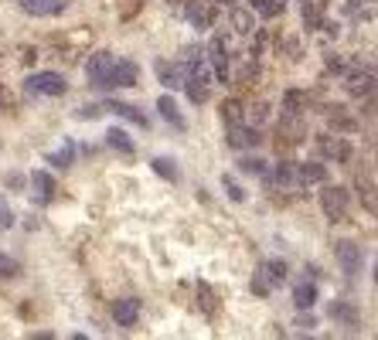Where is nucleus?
Masks as SVG:
<instances>
[{
    "label": "nucleus",
    "mask_w": 378,
    "mask_h": 340,
    "mask_svg": "<svg viewBox=\"0 0 378 340\" xmlns=\"http://www.w3.org/2000/svg\"><path fill=\"white\" fill-rule=\"evenodd\" d=\"M140 309L143 307H140V299H137V296H123V299H116V303H112V320L130 330V326H137V320H140Z\"/></svg>",
    "instance_id": "5"
},
{
    "label": "nucleus",
    "mask_w": 378,
    "mask_h": 340,
    "mask_svg": "<svg viewBox=\"0 0 378 340\" xmlns=\"http://www.w3.org/2000/svg\"><path fill=\"white\" fill-rule=\"evenodd\" d=\"M157 109H160V116H164L167 123H174L177 129H188V119L181 116V109H177V102H174L171 95H160V99H157Z\"/></svg>",
    "instance_id": "12"
},
{
    "label": "nucleus",
    "mask_w": 378,
    "mask_h": 340,
    "mask_svg": "<svg viewBox=\"0 0 378 340\" xmlns=\"http://www.w3.org/2000/svg\"><path fill=\"white\" fill-rule=\"evenodd\" d=\"M317 143H320V150H324L327 156H334V160H347V156H351V150H347V143H345V139L320 137Z\"/></svg>",
    "instance_id": "17"
},
{
    "label": "nucleus",
    "mask_w": 378,
    "mask_h": 340,
    "mask_svg": "<svg viewBox=\"0 0 378 340\" xmlns=\"http://www.w3.org/2000/svg\"><path fill=\"white\" fill-rule=\"evenodd\" d=\"M334 259H337V265H341L345 276H358V272H362V262H364L362 245H355V242H347V238L334 245Z\"/></svg>",
    "instance_id": "2"
},
{
    "label": "nucleus",
    "mask_w": 378,
    "mask_h": 340,
    "mask_svg": "<svg viewBox=\"0 0 378 340\" xmlns=\"http://www.w3.org/2000/svg\"><path fill=\"white\" fill-rule=\"evenodd\" d=\"M355 95H364V92H372L375 89V72H368V75H355L351 78V85H347Z\"/></svg>",
    "instance_id": "22"
},
{
    "label": "nucleus",
    "mask_w": 378,
    "mask_h": 340,
    "mask_svg": "<svg viewBox=\"0 0 378 340\" xmlns=\"http://www.w3.org/2000/svg\"><path fill=\"white\" fill-rule=\"evenodd\" d=\"M229 147L232 150H246V147H256L259 143V129H249V126H242V123H229Z\"/></svg>",
    "instance_id": "6"
},
{
    "label": "nucleus",
    "mask_w": 378,
    "mask_h": 340,
    "mask_svg": "<svg viewBox=\"0 0 378 340\" xmlns=\"http://www.w3.org/2000/svg\"><path fill=\"white\" fill-rule=\"evenodd\" d=\"M297 326H300V330H314V326H317V320H314V317H300V320H297Z\"/></svg>",
    "instance_id": "34"
},
{
    "label": "nucleus",
    "mask_w": 378,
    "mask_h": 340,
    "mask_svg": "<svg viewBox=\"0 0 378 340\" xmlns=\"http://www.w3.org/2000/svg\"><path fill=\"white\" fill-rule=\"evenodd\" d=\"M269 289H273V282H269V276L259 269V272L252 276V293H256V296H269Z\"/></svg>",
    "instance_id": "26"
},
{
    "label": "nucleus",
    "mask_w": 378,
    "mask_h": 340,
    "mask_svg": "<svg viewBox=\"0 0 378 340\" xmlns=\"http://www.w3.org/2000/svg\"><path fill=\"white\" fill-rule=\"evenodd\" d=\"M14 225V211L7 208V198L0 194V228H11Z\"/></svg>",
    "instance_id": "31"
},
{
    "label": "nucleus",
    "mask_w": 378,
    "mask_h": 340,
    "mask_svg": "<svg viewBox=\"0 0 378 340\" xmlns=\"http://www.w3.org/2000/svg\"><path fill=\"white\" fill-rule=\"evenodd\" d=\"M106 143H110L112 150H120V154H133V150H137L133 139H130V133L120 129V126H110V129H106Z\"/></svg>",
    "instance_id": "14"
},
{
    "label": "nucleus",
    "mask_w": 378,
    "mask_h": 340,
    "mask_svg": "<svg viewBox=\"0 0 378 340\" xmlns=\"http://www.w3.org/2000/svg\"><path fill=\"white\" fill-rule=\"evenodd\" d=\"M238 167L246 170V174L263 177V174H266V160H259V156H242V160H238Z\"/></svg>",
    "instance_id": "24"
},
{
    "label": "nucleus",
    "mask_w": 378,
    "mask_h": 340,
    "mask_svg": "<svg viewBox=\"0 0 378 340\" xmlns=\"http://www.w3.org/2000/svg\"><path fill=\"white\" fill-rule=\"evenodd\" d=\"M221 116H225V123H242L238 102H225V106H221Z\"/></svg>",
    "instance_id": "30"
},
{
    "label": "nucleus",
    "mask_w": 378,
    "mask_h": 340,
    "mask_svg": "<svg viewBox=\"0 0 378 340\" xmlns=\"http://www.w3.org/2000/svg\"><path fill=\"white\" fill-rule=\"evenodd\" d=\"M137 78H140V68L133 62L120 58V62L112 65V89H116V85H137Z\"/></svg>",
    "instance_id": "11"
},
{
    "label": "nucleus",
    "mask_w": 378,
    "mask_h": 340,
    "mask_svg": "<svg viewBox=\"0 0 378 340\" xmlns=\"http://www.w3.org/2000/svg\"><path fill=\"white\" fill-rule=\"evenodd\" d=\"M112 65H116V58H112L110 51H95L93 58H89L85 75H89L93 89H112Z\"/></svg>",
    "instance_id": "1"
},
{
    "label": "nucleus",
    "mask_w": 378,
    "mask_h": 340,
    "mask_svg": "<svg viewBox=\"0 0 378 340\" xmlns=\"http://www.w3.org/2000/svg\"><path fill=\"white\" fill-rule=\"evenodd\" d=\"M317 303V286L307 279V282H300L297 289H293V307L297 309H310Z\"/></svg>",
    "instance_id": "15"
},
{
    "label": "nucleus",
    "mask_w": 378,
    "mask_h": 340,
    "mask_svg": "<svg viewBox=\"0 0 378 340\" xmlns=\"http://www.w3.org/2000/svg\"><path fill=\"white\" fill-rule=\"evenodd\" d=\"M72 160H75V143L72 139H65V147L48 154V164H55V167H72Z\"/></svg>",
    "instance_id": "19"
},
{
    "label": "nucleus",
    "mask_w": 378,
    "mask_h": 340,
    "mask_svg": "<svg viewBox=\"0 0 378 340\" xmlns=\"http://www.w3.org/2000/svg\"><path fill=\"white\" fill-rule=\"evenodd\" d=\"M103 112H106L103 106H82V109H79L82 119H95V116H103Z\"/></svg>",
    "instance_id": "32"
},
{
    "label": "nucleus",
    "mask_w": 378,
    "mask_h": 340,
    "mask_svg": "<svg viewBox=\"0 0 378 340\" xmlns=\"http://www.w3.org/2000/svg\"><path fill=\"white\" fill-rule=\"evenodd\" d=\"M198 296H205V299H201V303H205V309H208V313H215V296H211V289H208V286H201V289H198Z\"/></svg>",
    "instance_id": "33"
},
{
    "label": "nucleus",
    "mask_w": 378,
    "mask_h": 340,
    "mask_svg": "<svg viewBox=\"0 0 378 340\" xmlns=\"http://www.w3.org/2000/svg\"><path fill=\"white\" fill-rule=\"evenodd\" d=\"M249 4H252V14L266 17V21L280 17L283 14V7H286V0H249Z\"/></svg>",
    "instance_id": "16"
},
{
    "label": "nucleus",
    "mask_w": 378,
    "mask_h": 340,
    "mask_svg": "<svg viewBox=\"0 0 378 340\" xmlns=\"http://www.w3.org/2000/svg\"><path fill=\"white\" fill-rule=\"evenodd\" d=\"M150 167H154V174H160L164 181H177V177H181V170H177V164H174L171 156H154Z\"/></svg>",
    "instance_id": "18"
},
{
    "label": "nucleus",
    "mask_w": 378,
    "mask_h": 340,
    "mask_svg": "<svg viewBox=\"0 0 378 340\" xmlns=\"http://www.w3.org/2000/svg\"><path fill=\"white\" fill-rule=\"evenodd\" d=\"M263 272L269 276V282H273V286L286 282V276H290V272H286V262H283V259H269V262L263 265Z\"/></svg>",
    "instance_id": "20"
},
{
    "label": "nucleus",
    "mask_w": 378,
    "mask_h": 340,
    "mask_svg": "<svg viewBox=\"0 0 378 340\" xmlns=\"http://www.w3.org/2000/svg\"><path fill=\"white\" fill-rule=\"evenodd\" d=\"M0 106H4V92H0Z\"/></svg>",
    "instance_id": "35"
},
{
    "label": "nucleus",
    "mask_w": 378,
    "mask_h": 340,
    "mask_svg": "<svg viewBox=\"0 0 378 340\" xmlns=\"http://www.w3.org/2000/svg\"><path fill=\"white\" fill-rule=\"evenodd\" d=\"M31 184H34V201H51L55 198V177L48 170H34L31 174Z\"/></svg>",
    "instance_id": "8"
},
{
    "label": "nucleus",
    "mask_w": 378,
    "mask_h": 340,
    "mask_svg": "<svg viewBox=\"0 0 378 340\" xmlns=\"http://www.w3.org/2000/svg\"><path fill=\"white\" fill-rule=\"evenodd\" d=\"M232 24H236L238 34H249L252 31V17L246 11H232Z\"/></svg>",
    "instance_id": "27"
},
{
    "label": "nucleus",
    "mask_w": 378,
    "mask_h": 340,
    "mask_svg": "<svg viewBox=\"0 0 378 340\" xmlns=\"http://www.w3.org/2000/svg\"><path fill=\"white\" fill-rule=\"evenodd\" d=\"M300 181L324 184V181H327V167H324V164H303V167H300Z\"/></svg>",
    "instance_id": "21"
},
{
    "label": "nucleus",
    "mask_w": 378,
    "mask_h": 340,
    "mask_svg": "<svg viewBox=\"0 0 378 340\" xmlns=\"http://www.w3.org/2000/svg\"><path fill=\"white\" fill-rule=\"evenodd\" d=\"M103 109H110V112H116V116H123V119H130V123H137L140 129H150V119H147V112H140V109L130 106V102H106Z\"/></svg>",
    "instance_id": "10"
},
{
    "label": "nucleus",
    "mask_w": 378,
    "mask_h": 340,
    "mask_svg": "<svg viewBox=\"0 0 378 340\" xmlns=\"http://www.w3.org/2000/svg\"><path fill=\"white\" fill-rule=\"evenodd\" d=\"M68 82H65L58 72H38V75L28 78V92L31 95H65Z\"/></svg>",
    "instance_id": "3"
},
{
    "label": "nucleus",
    "mask_w": 378,
    "mask_h": 340,
    "mask_svg": "<svg viewBox=\"0 0 378 340\" xmlns=\"http://www.w3.org/2000/svg\"><path fill=\"white\" fill-rule=\"evenodd\" d=\"M17 269H21V265H17L14 259L0 255V279H14V276H17Z\"/></svg>",
    "instance_id": "29"
},
{
    "label": "nucleus",
    "mask_w": 378,
    "mask_h": 340,
    "mask_svg": "<svg viewBox=\"0 0 378 340\" xmlns=\"http://www.w3.org/2000/svg\"><path fill=\"white\" fill-rule=\"evenodd\" d=\"M191 21H194L198 28H208V24H211V7H208V4H194V7H191Z\"/></svg>",
    "instance_id": "25"
},
{
    "label": "nucleus",
    "mask_w": 378,
    "mask_h": 340,
    "mask_svg": "<svg viewBox=\"0 0 378 340\" xmlns=\"http://www.w3.org/2000/svg\"><path fill=\"white\" fill-rule=\"evenodd\" d=\"M208 55H211V65H215V75H219L221 82H229V58H225V41H221V38H215V41H211V48H208Z\"/></svg>",
    "instance_id": "13"
},
{
    "label": "nucleus",
    "mask_w": 378,
    "mask_h": 340,
    "mask_svg": "<svg viewBox=\"0 0 378 340\" xmlns=\"http://www.w3.org/2000/svg\"><path fill=\"white\" fill-rule=\"evenodd\" d=\"M221 187H225V191H229V198H232V201H246V191H242V187H238L236 181H232V177H229V174H225V177H221Z\"/></svg>",
    "instance_id": "28"
},
{
    "label": "nucleus",
    "mask_w": 378,
    "mask_h": 340,
    "mask_svg": "<svg viewBox=\"0 0 378 340\" xmlns=\"http://www.w3.org/2000/svg\"><path fill=\"white\" fill-rule=\"evenodd\" d=\"M24 14H34V17H48V14H58L65 7V0H17Z\"/></svg>",
    "instance_id": "9"
},
{
    "label": "nucleus",
    "mask_w": 378,
    "mask_h": 340,
    "mask_svg": "<svg viewBox=\"0 0 378 340\" xmlns=\"http://www.w3.org/2000/svg\"><path fill=\"white\" fill-rule=\"evenodd\" d=\"M320 204H324V215L331 221H341L347 215V191L345 187H324L320 191Z\"/></svg>",
    "instance_id": "4"
},
{
    "label": "nucleus",
    "mask_w": 378,
    "mask_h": 340,
    "mask_svg": "<svg viewBox=\"0 0 378 340\" xmlns=\"http://www.w3.org/2000/svg\"><path fill=\"white\" fill-rule=\"evenodd\" d=\"M154 72H157L160 85H167V89H181V85H184V65L157 62V65H154Z\"/></svg>",
    "instance_id": "7"
},
{
    "label": "nucleus",
    "mask_w": 378,
    "mask_h": 340,
    "mask_svg": "<svg viewBox=\"0 0 378 340\" xmlns=\"http://www.w3.org/2000/svg\"><path fill=\"white\" fill-rule=\"evenodd\" d=\"M331 317H334V320H345L347 326H358V313H355L351 307H345V303H334V307H331Z\"/></svg>",
    "instance_id": "23"
}]
</instances>
